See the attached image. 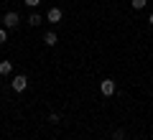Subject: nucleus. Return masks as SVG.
<instances>
[{"label":"nucleus","instance_id":"6e6552de","mask_svg":"<svg viewBox=\"0 0 153 140\" xmlns=\"http://www.w3.org/2000/svg\"><path fill=\"white\" fill-rule=\"evenodd\" d=\"M130 5L135 8V10H143V8L148 5V0H130Z\"/></svg>","mask_w":153,"mask_h":140},{"label":"nucleus","instance_id":"ddd939ff","mask_svg":"<svg viewBox=\"0 0 153 140\" xmlns=\"http://www.w3.org/2000/svg\"><path fill=\"white\" fill-rule=\"evenodd\" d=\"M148 23H151V26H153V13H151V18H148Z\"/></svg>","mask_w":153,"mask_h":140},{"label":"nucleus","instance_id":"423d86ee","mask_svg":"<svg viewBox=\"0 0 153 140\" xmlns=\"http://www.w3.org/2000/svg\"><path fill=\"white\" fill-rule=\"evenodd\" d=\"M10 71H13V64H10V61H0V74L8 76Z\"/></svg>","mask_w":153,"mask_h":140},{"label":"nucleus","instance_id":"f8f14e48","mask_svg":"<svg viewBox=\"0 0 153 140\" xmlns=\"http://www.w3.org/2000/svg\"><path fill=\"white\" fill-rule=\"evenodd\" d=\"M38 3H41V0H26V5H28V8H36Z\"/></svg>","mask_w":153,"mask_h":140},{"label":"nucleus","instance_id":"f257e3e1","mask_svg":"<svg viewBox=\"0 0 153 140\" xmlns=\"http://www.w3.org/2000/svg\"><path fill=\"white\" fill-rule=\"evenodd\" d=\"M10 87H13V92H26L28 89V76L26 74H16L13 81H10Z\"/></svg>","mask_w":153,"mask_h":140},{"label":"nucleus","instance_id":"0eeeda50","mask_svg":"<svg viewBox=\"0 0 153 140\" xmlns=\"http://www.w3.org/2000/svg\"><path fill=\"white\" fill-rule=\"evenodd\" d=\"M41 23H44V18L38 16V13H31L28 16V26H41Z\"/></svg>","mask_w":153,"mask_h":140},{"label":"nucleus","instance_id":"9b49d317","mask_svg":"<svg viewBox=\"0 0 153 140\" xmlns=\"http://www.w3.org/2000/svg\"><path fill=\"white\" fill-rule=\"evenodd\" d=\"M8 41V28H0V43Z\"/></svg>","mask_w":153,"mask_h":140},{"label":"nucleus","instance_id":"9d476101","mask_svg":"<svg viewBox=\"0 0 153 140\" xmlns=\"http://www.w3.org/2000/svg\"><path fill=\"white\" fill-rule=\"evenodd\" d=\"M112 140H125V133H123V130H115V133H112Z\"/></svg>","mask_w":153,"mask_h":140},{"label":"nucleus","instance_id":"f03ea898","mask_svg":"<svg viewBox=\"0 0 153 140\" xmlns=\"http://www.w3.org/2000/svg\"><path fill=\"white\" fill-rule=\"evenodd\" d=\"M18 23H21V16L16 10H8L3 18V28H18Z\"/></svg>","mask_w":153,"mask_h":140},{"label":"nucleus","instance_id":"20e7f679","mask_svg":"<svg viewBox=\"0 0 153 140\" xmlns=\"http://www.w3.org/2000/svg\"><path fill=\"white\" fill-rule=\"evenodd\" d=\"M61 18H64L61 8H51V10L46 13V21H49V23H61Z\"/></svg>","mask_w":153,"mask_h":140},{"label":"nucleus","instance_id":"7ed1b4c3","mask_svg":"<svg viewBox=\"0 0 153 140\" xmlns=\"http://www.w3.org/2000/svg\"><path fill=\"white\" fill-rule=\"evenodd\" d=\"M100 92H102L105 97H112L115 94V81L112 79H102L100 81Z\"/></svg>","mask_w":153,"mask_h":140},{"label":"nucleus","instance_id":"39448f33","mask_svg":"<svg viewBox=\"0 0 153 140\" xmlns=\"http://www.w3.org/2000/svg\"><path fill=\"white\" fill-rule=\"evenodd\" d=\"M44 43H46V46H56V43H59V36H56L54 31H49V33L44 36Z\"/></svg>","mask_w":153,"mask_h":140},{"label":"nucleus","instance_id":"1a4fd4ad","mask_svg":"<svg viewBox=\"0 0 153 140\" xmlns=\"http://www.w3.org/2000/svg\"><path fill=\"white\" fill-rule=\"evenodd\" d=\"M46 120H49L51 125H59V115H56V112H49V117H46Z\"/></svg>","mask_w":153,"mask_h":140}]
</instances>
